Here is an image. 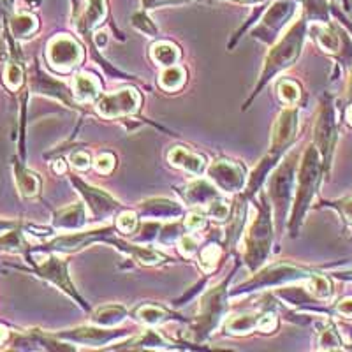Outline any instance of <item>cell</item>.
<instances>
[{
	"label": "cell",
	"instance_id": "6da1fadb",
	"mask_svg": "<svg viewBox=\"0 0 352 352\" xmlns=\"http://www.w3.org/2000/svg\"><path fill=\"white\" fill-rule=\"evenodd\" d=\"M307 18L301 16L300 20L294 21V23L291 25V28H289L287 32H285L280 39H276V43L272 44V50H270L266 58H264V65L263 71H261L259 81H257L250 99L245 102L243 109H247L248 106H250V102L256 99L257 94H261V90H263L273 78H276V74H280L282 71L291 67V65L298 60L301 48H303L305 36H307Z\"/></svg>",
	"mask_w": 352,
	"mask_h": 352
},
{
	"label": "cell",
	"instance_id": "7a4b0ae2",
	"mask_svg": "<svg viewBox=\"0 0 352 352\" xmlns=\"http://www.w3.org/2000/svg\"><path fill=\"white\" fill-rule=\"evenodd\" d=\"M322 169H324L322 157H320L316 144H310L303 152L301 162L298 166L296 190H294V201H292V213L289 217V229H291L292 236L298 234L301 220H303L308 206L312 204L317 187H319Z\"/></svg>",
	"mask_w": 352,
	"mask_h": 352
},
{
	"label": "cell",
	"instance_id": "3957f363",
	"mask_svg": "<svg viewBox=\"0 0 352 352\" xmlns=\"http://www.w3.org/2000/svg\"><path fill=\"white\" fill-rule=\"evenodd\" d=\"M256 217L245 234V254L243 263L247 264L250 272H257L272 252L273 243V220H272V204H270L266 194H259V201H256Z\"/></svg>",
	"mask_w": 352,
	"mask_h": 352
},
{
	"label": "cell",
	"instance_id": "277c9868",
	"mask_svg": "<svg viewBox=\"0 0 352 352\" xmlns=\"http://www.w3.org/2000/svg\"><path fill=\"white\" fill-rule=\"evenodd\" d=\"M298 153H291L280 160V164L275 166L268 180V196L273 204V222L278 232H284L287 224V215L292 204V196L296 190L298 176Z\"/></svg>",
	"mask_w": 352,
	"mask_h": 352
},
{
	"label": "cell",
	"instance_id": "5b68a950",
	"mask_svg": "<svg viewBox=\"0 0 352 352\" xmlns=\"http://www.w3.org/2000/svg\"><path fill=\"white\" fill-rule=\"evenodd\" d=\"M25 261L30 264V268L27 270L28 273L39 276L43 280H46L48 284L55 285L56 289H60L67 294L71 300L76 301L81 308L87 310V303H85L83 298L78 294L76 287L71 282V276H69V261L67 257H64L58 252H46V250H39V252H30L25 256Z\"/></svg>",
	"mask_w": 352,
	"mask_h": 352
},
{
	"label": "cell",
	"instance_id": "8992f818",
	"mask_svg": "<svg viewBox=\"0 0 352 352\" xmlns=\"http://www.w3.org/2000/svg\"><path fill=\"white\" fill-rule=\"evenodd\" d=\"M229 282L231 275L213 285L212 289L204 292L197 305V314L192 324V333L197 340L208 338L213 331L220 326V322L226 319V314L229 310Z\"/></svg>",
	"mask_w": 352,
	"mask_h": 352
},
{
	"label": "cell",
	"instance_id": "52a82bcc",
	"mask_svg": "<svg viewBox=\"0 0 352 352\" xmlns=\"http://www.w3.org/2000/svg\"><path fill=\"white\" fill-rule=\"evenodd\" d=\"M298 124H300V109L296 106H287V108L282 109L280 115L276 116L275 124H273L272 143H270L268 153L263 157V160L254 169L256 175L266 178L276 166V162H280L292 141L296 140Z\"/></svg>",
	"mask_w": 352,
	"mask_h": 352
},
{
	"label": "cell",
	"instance_id": "ba28073f",
	"mask_svg": "<svg viewBox=\"0 0 352 352\" xmlns=\"http://www.w3.org/2000/svg\"><path fill=\"white\" fill-rule=\"evenodd\" d=\"M312 272L294 266L291 263H276L268 268L257 272L252 278H248L245 284L238 285L236 289L229 294L238 296V294H247V292L263 291L268 287H280V285L294 284V282H305Z\"/></svg>",
	"mask_w": 352,
	"mask_h": 352
},
{
	"label": "cell",
	"instance_id": "9c48e42d",
	"mask_svg": "<svg viewBox=\"0 0 352 352\" xmlns=\"http://www.w3.org/2000/svg\"><path fill=\"white\" fill-rule=\"evenodd\" d=\"M298 8V0H276L275 4L270 6L259 23L252 30L254 39L264 44H275L287 21L294 16Z\"/></svg>",
	"mask_w": 352,
	"mask_h": 352
},
{
	"label": "cell",
	"instance_id": "30bf717a",
	"mask_svg": "<svg viewBox=\"0 0 352 352\" xmlns=\"http://www.w3.org/2000/svg\"><path fill=\"white\" fill-rule=\"evenodd\" d=\"M27 80H28V90H30L32 94L58 100V102H62V104L67 106V108L71 109H74L78 104H80V102L76 100V97H74L72 88H69L65 81L50 76L48 72L41 67L37 58L34 60L30 71H28Z\"/></svg>",
	"mask_w": 352,
	"mask_h": 352
},
{
	"label": "cell",
	"instance_id": "8fae6325",
	"mask_svg": "<svg viewBox=\"0 0 352 352\" xmlns=\"http://www.w3.org/2000/svg\"><path fill=\"white\" fill-rule=\"evenodd\" d=\"M46 60L53 71L69 72L83 64L85 52L74 37L60 34L50 39L46 46Z\"/></svg>",
	"mask_w": 352,
	"mask_h": 352
},
{
	"label": "cell",
	"instance_id": "7c38bea8",
	"mask_svg": "<svg viewBox=\"0 0 352 352\" xmlns=\"http://www.w3.org/2000/svg\"><path fill=\"white\" fill-rule=\"evenodd\" d=\"M71 184L76 187L80 196L83 197L88 213L92 215L94 220H108L118 215V212H120V203L113 199L102 188L85 184L78 176H71Z\"/></svg>",
	"mask_w": 352,
	"mask_h": 352
},
{
	"label": "cell",
	"instance_id": "4fadbf2b",
	"mask_svg": "<svg viewBox=\"0 0 352 352\" xmlns=\"http://www.w3.org/2000/svg\"><path fill=\"white\" fill-rule=\"evenodd\" d=\"M141 96L136 88H122L113 94H102L96 100V109L104 118H122L140 111Z\"/></svg>",
	"mask_w": 352,
	"mask_h": 352
},
{
	"label": "cell",
	"instance_id": "5bb4252c",
	"mask_svg": "<svg viewBox=\"0 0 352 352\" xmlns=\"http://www.w3.org/2000/svg\"><path fill=\"white\" fill-rule=\"evenodd\" d=\"M206 175L210 180L217 185L220 192L224 194H236L243 190L247 185V171L241 164L232 162V160H213L212 164L206 168Z\"/></svg>",
	"mask_w": 352,
	"mask_h": 352
},
{
	"label": "cell",
	"instance_id": "9a60e30c",
	"mask_svg": "<svg viewBox=\"0 0 352 352\" xmlns=\"http://www.w3.org/2000/svg\"><path fill=\"white\" fill-rule=\"evenodd\" d=\"M60 340H67L69 344L92 345V347H102L111 342H118L127 336L125 331H118L115 328H102V326H81V328L65 329V331L53 333Z\"/></svg>",
	"mask_w": 352,
	"mask_h": 352
},
{
	"label": "cell",
	"instance_id": "2e32d148",
	"mask_svg": "<svg viewBox=\"0 0 352 352\" xmlns=\"http://www.w3.org/2000/svg\"><path fill=\"white\" fill-rule=\"evenodd\" d=\"M316 146L322 157V166L324 169L329 166V160L333 155V146L336 140V125H335V113L329 102H322L319 116L316 122Z\"/></svg>",
	"mask_w": 352,
	"mask_h": 352
},
{
	"label": "cell",
	"instance_id": "e0dca14e",
	"mask_svg": "<svg viewBox=\"0 0 352 352\" xmlns=\"http://www.w3.org/2000/svg\"><path fill=\"white\" fill-rule=\"evenodd\" d=\"M187 206H208L213 199L220 197V190L212 180H194L180 190Z\"/></svg>",
	"mask_w": 352,
	"mask_h": 352
},
{
	"label": "cell",
	"instance_id": "ac0fdd59",
	"mask_svg": "<svg viewBox=\"0 0 352 352\" xmlns=\"http://www.w3.org/2000/svg\"><path fill=\"white\" fill-rule=\"evenodd\" d=\"M140 215L144 219L176 220L184 215V208L168 197H152L140 204Z\"/></svg>",
	"mask_w": 352,
	"mask_h": 352
},
{
	"label": "cell",
	"instance_id": "d6986e66",
	"mask_svg": "<svg viewBox=\"0 0 352 352\" xmlns=\"http://www.w3.org/2000/svg\"><path fill=\"white\" fill-rule=\"evenodd\" d=\"M87 224V204L74 203L53 213L52 226L56 231H78Z\"/></svg>",
	"mask_w": 352,
	"mask_h": 352
},
{
	"label": "cell",
	"instance_id": "ffe728a7",
	"mask_svg": "<svg viewBox=\"0 0 352 352\" xmlns=\"http://www.w3.org/2000/svg\"><path fill=\"white\" fill-rule=\"evenodd\" d=\"M12 173H14V182H16L18 192L25 199H32L41 194V178L37 173L28 169L25 166V160L14 157L12 159Z\"/></svg>",
	"mask_w": 352,
	"mask_h": 352
},
{
	"label": "cell",
	"instance_id": "44dd1931",
	"mask_svg": "<svg viewBox=\"0 0 352 352\" xmlns=\"http://www.w3.org/2000/svg\"><path fill=\"white\" fill-rule=\"evenodd\" d=\"M106 12H108L106 0H88L87 6L74 14L72 23L76 25L81 36H88L100 21L104 20Z\"/></svg>",
	"mask_w": 352,
	"mask_h": 352
},
{
	"label": "cell",
	"instance_id": "7402d4cb",
	"mask_svg": "<svg viewBox=\"0 0 352 352\" xmlns=\"http://www.w3.org/2000/svg\"><path fill=\"white\" fill-rule=\"evenodd\" d=\"M168 160L173 168L184 169V171L196 176L203 175V173L206 171V168H208L203 155L190 152V150L185 148V146H175V148L168 153Z\"/></svg>",
	"mask_w": 352,
	"mask_h": 352
},
{
	"label": "cell",
	"instance_id": "603a6c76",
	"mask_svg": "<svg viewBox=\"0 0 352 352\" xmlns=\"http://www.w3.org/2000/svg\"><path fill=\"white\" fill-rule=\"evenodd\" d=\"M8 30L12 39H28L39 30V20L32 12H14L8 18Z\"/></svg>",
	"mask_w": 352,
	"mask_h": 352
},
{
	"label": "cell",
	"instance_id": "cb8c5ba5",
	"mask_svg": "<svg viewBox=\"0 0 352 352\" xmlns=\"http://www.w3.org/2000/svg\"><path fill=\"white\" fill-rule=\"evenodd\" d=\"M72 92L78 102H92L100 96V83L94 74L80 72L72 81Z\"/></svg>",
	"mask_w": 352,
	"mask_h": 352
},
{
	"label": "cell",
	"instance_id": "d4e9b609",
	"mask_svg": "<svg viewBox=\"0 0 352 352\" xmlns=\"http://www.w3.org/2000/svg\"><path fill=\"white\" fill-rule=\"evenodd\" d=\"M259 319H261V314L257 312H247V314H240V316L228 317L224 329L228 335H232V336L250 335V333L256 331V329L259 328Z\"/></svg>",
	"mask_w": 352,
	"mask_h": 352
},
{
	"label": "cell",
	"instance_id": "484cf974",
	"mask_svg": "<svg viewBox=\"0 0 352 352\" xmlns=\"http://www.w3.org/2000/svg\"><path fill=\"white\" fill-rule=\"evenodd\" d=\"M312 34L316 37V43L320 50L328 53H338L342 48L340 30H336L329 23H316L312 27Z\"/></svg>",
	"mask_w": 352,
	"mask_h": 352
},
{
	"label": "cell",
	"instance_id": "4316f807",
	"mask_svg": "<svg viewBox=\"0 0 352 352\" xmlns=\"http://www.w3.org/2000/svg\"><path fill=\"white\" fill-rule=\"evenodd\" d=\"M127 319V308L122 305H106L100 307L92 317V322L102 328H116Z\"/></svg>",
	"mask_w": 352,
	"mask_h": 352
},
{
	"label": "cell",
	"instance_id": "83f0119b",
	"mask_svg": "<svg viewBox=\"0 0 352 352\" xmlns=\"http://www.w3.org/2000/svg\"><path fill=\"white\" fill-rule=\"evenodd\" d=\"M150 56L152 60L155 62L160 67H169V65H176L180 62V50L178 46H175L173 43H168V41H159L150 48Z\"/></svg>",
	"mask_w": 352,
	"mask_h": 352
},
{
	"label": "cell",
	"instance_id": "f1b7e54d",
	"mask_svg": "<svg viewBox=\"0 0 352 352\" xmlns=\"http://www.w3.org/2000/svg\"><path fill=\"white\" fill-rule=\"evenodd\" d=\"M185 80H187V72H185L184 67L176 64L164 67V71L160 72L159 85L166 92H176V90H180L184 87Z\"/></svg>",
	"mask_w": 352,
	"mask_h": 352
},
{
	"label": "cell",
	"instance_id": "f546056e",
	"mask_svg": "<svg viewBox=\"0 0 352 352\" xmlns=\"http://www.w3.org/2000/svg\"><path fill=\"white\" fill-rule=\"evenodd\" d=\"M138 319L148 326H159L171 319H178V317L175 314L168 312L166 308L157 307V305H144V307L138 310Z\"/></svg>",
	"mask_w": 352,
	"mask_h": 352
},
{
	"label": "cell",
	"instance_id": "4dcf8cb0",
	"mask_svg": "<svg viewBox=\"0 0 352 352\" xmlns=\"http://www.w3.org/2000/svg\"><path fill=\"white\" fill-rule=\"evenodd\" d=\"M305 284H307L308 291L312 292V296L317 298V300H328V298H331L333 294L331 282H329L326 276L312 273V275L308 276L307 280H305Z\"/></svg>",
	"mask_w": 352,
	"mask_h": 352
},
{
	"label": "cell",
	"instance_id": "1f68e13d",
	"mask_svg": "<svg viewBox=\"0 0 352 352\" xmlns=\"http://www.w3.org/2000/svg\"><path fill=\"white\" fill-rule=\"evenodd\" d=\"M220 256H222V248L217 243H208L206 247L199 248V266L206 275L215 270L217 263L220 261Z\"/></svg>",
	"mask_w": 352,
	"mask_h": 352
},
{
	"label": "cell",
	"instance_id": "d6a6232c",
	"mask_svg": "<svg viewBox=\"0 0 352 352\" xmlns=\"http://www.w3.org/2000/svg\"><path fill=\"white\" fill-rule=\"evenodd\" d=\"M276 92H278V97L284 104L287 106H296L300 102V85L296 81L292 80H282L278 83V88H276Z\"/></svg>",
	"mask_w": 352,
	"mask_h": 352
},
{
	"label": "cell",
	"instance_id": "836d02e7",
	"mask_svg": "<svg viewBox=\"0 0 352 352\" xmlns=\"http://www.w3.org/2000/svg\"><path fill=\"white\" fill-rule=\"evenodd\" d=\"M184 228H182V224L175 222V220H173V222H168V224H164V226H160L157 241L162 245L175 243V241H178L182 236H184Z\"/></svg>",
	"mask_w": 352,
	"mask_h": 352
},
{
	"label": "cell",
	"instance_id": "e575fe53",
	"mask_svg": "<svg viewBox=\"0 0 352 352\" xmlns=\"http://www.w3.org/2000/svg\"><path fill=\"white\" fill-rule=\"evenodd\" d=\"M115 226L122 234H136L140 220H138V215L134 212H122L116 215Z\"/></svg>",
	"mask_w": 352,
	"mask_h": 352
},
{
	"label": "cell",
	"instance_id": "d590c367",
	"mask_svg": "<svg viewBox=\"0 0 352 352\" xmlns=\"http://www.w3.org/2000/svg\"><path fill=\"white\" fill-rule=\"evenodd\" d=\"M317 345H319L320 351H336V349H342V342L336 335V331L333 328H322L317 336Z\"/></svg>",
	"mask_w": 352,
	"mask_h": 352
},
{
	"label": "cell",
	"instance_id": "8d00e7d4",
	"mask_svg": "<svg viewBox=\"0 0 352 352\" xmlns=\"http://www.w3.org/2000/svg\"><path fill=\"white\" fill-rule=\"evenodd\" d=\"M210 217L217 222H224V220L229 219L231 215V204L224 199V197H217L212 203L208 204V210H206Z\"/></svg>",
	"mask_w": 352,
	"mask_h": 352
},
{
	"label": "cell",
	"instance_id": "74e56055",
	"mask_svg": "<svg viewBox=\"0 0 352 352\" xmlns=\"http://www.w3.org/2000/svg\"><path fill=\"white\" fill-rule=\"evenodd\" d=\"M134 27L140 30V32H143L144 36L148 37H157L159 36V28L155 27V23H153L152 20L148 18V14H146V11H140L136 12L134 16H132V21H131Z\"/></svg>",
	"mask_w": 352,
	"mask_h": 352
},
{
	"label": "cell",
	"instance_id": "f35d334b",
	"mask_svg": "<svg viewBox=\"0 0 352 352\" xmlns=\"http://www.w3.org/2000/svg\"><path fill=\"white\" fill-rule=\"evenodd\" d=\"M199 241L192 234H184V236L178 240V250L184 257H192L199 252Z\"/></svg>",
	"mask_w": 352,
	"mask_h": 352
},
{
	"label": "cell",
	"instance_id": "ab89813d",
	"mask_svg": "<svg viewBox=\"0 0 352 352\" xmlns=\"http://www.w3.org/2000/svg\"><path fill=\"white\" fill-rule=\"evenodd\" d=\"M206 224V215L203 212H190L187 217H185V231H199L201 228H204Z\"/></svg>",
	"mask_w": 352,
	"mask_h": 352
},
{
	"label": "cell",
	"instance_id": "60d3db41",
	"mask_svg": "<svg viewBox=\"0 0 352 352\" xmlns=\"http://www.w3.org/2000/svg\"><path fill=\"white\" fill-rule=\"evenodd\" d=\"M115 157L111 153H100L99 157L94 162V168H96L97 173H102V175H109L115 168Z\"/></svg>",
	"mask_w": 352,
	"mask_h": 352
},
{
	"label": "cell",
	"instance_id": "b9f144b4",
	"mask_svg": "<svg viewBox=\"0 0 352 352\" xmlns=\"http://www.w3.org/2000/svg\"><path fill=\"white\" fill-rule=\"evenodd\" d=\"M71 164L72 168L78 169V171H87L92 166V159L87 152H81V150H76V152L71 153Z\"/></svg>",
	"mask_w": 352,
	"mask_h": 352
},
{
	"label": "cell",
	"instance_id": "7bdbcfd3",
	"mask_svg": "<svg viewBox=\"0 0 352 352\" xmlns=\"http://www.w3.org/2000/svg\"><path fill=\"white\" fill-rule=\"evenodd\" d=\"M278 328V319L273 312H266V314H261V319H259V331L263 333H272Z\"/></svg>",
	"mask_w": 352,
	"mask_h": 352
},
{
	"label": "cell",
	"instance_id": "ee69618b",
	"mask_svg": "<svg viewBox=\"0 0 352 352\" xmlns=\"http://www.w3.org/2000/svg\"><path fill=\"white\" fill-rule=\"evenodd\" d=\"M192 0H141V6H143V11H150V9L155 8H164V6H182L188 4Z\"/></svg>",
	"mask_w": 352,
	"mask_h": 352
},
{
	"label": "cell",
	"instance_id": "f6af8a7d",
	"mask_svg": "<svg viewBox=\"0 0 352 352\" xmlns=\"http://www.w3.org/2000/svg\"><path fill=\"white\" fill-rule=\"evenodd\" d=\"M335 206L340 210V213L349 220V222H352V197L351 199H345V201H340V203H336Z\"/></svg>",
	"mask_w": 352,
	"mask_h": 352
},
{
	"label": "cell",
	"instance_id": "bcb514c9",
	"mask_svg": "<svg viewBox=\"0 0 352 352\" xmlns=\"http://www.w3.org/2000/svg\"><path fill=\"white\" fill-rule=\"evenodd\" d=\"M336 312L345 317H352V298H345L336 305Z\"/></svg>",
	"mask_w": 352,
	"mask_h": 352
},
{
	"label": "cell",
	"instance_id": "7dc6e473",
	"mask_svg": "<svg viewBox=\"0 0 352 352\" xmlns=\"http://www.w3.org/2000/svg\"><path fill=\"white\" fill-rule=\"evenodd\" d=\"M20 224H21V220H9V219H2V217H0V236H2V234H6L8 231H11V229L18 228Z\"/></svg>",
	"mask_w": 352,
	"mask_h": 352
},
{
	"label": "cell",
	"instance_id": "c3c4849f",
	"mask_svg": "<svg viewBox=\"0 0 352 352\" xmlns=\"http://www.w3.org/2000/svg\"><path fill=\"white\" fill-rule=\"evenodd\" d=\"M8 12H6V6L4 2H0V39H2V36L6 34V30H8Z\"/></svg>",
	"mask_w": 352,
	"mask_h": 352
},
{
	"label": "cell",
	"instance_id": "681fc988",
	"mask_svg": "<svg viewBox=\"0 0 352 352\" xmlns=\"http://www.w3.org/2000/svg\"><path fill=\"white\" fill-rule=\"evenodd\" d=\"M52 169L55 175H64L67 171V164L64 162V159H55L52 162Z\"/></svg>",
	"mask_w": 352,
	"mask_h": 352
},
{
	"label": "cell",
	"instance_id": "f907efd6",
	"mask_svg": "<svg viewBox=\"0 0 352 352\" xmlns=\"http://www.w3.org/2000/svg\"><path fill=\"white\" fill-rule=\"evenodd\" d=\"M12 336V331L8 328V326L0 324V345H6L9 344V340H11Z\"/></svg>",
	"mask_w": 352,
	"mask_h": 352
},
{
	"label": "cell",
	"instance_id": "816d5d0a",
	"mask_svg": "<svg viewBox=\"0 0 352 352\" xmlns=\"http://www.w3.org/2000/svg\"><path fill=\"white\" fill-rule=\"evenodd\" d=\"M94 41H96L97 48H102V46H106V43H108V36H106L104 32H99L94 36Z\"/></svg>",
	"mask_w": 352,
	"mask_h": 352
},
{
	"label": "cell",
	"instance_id": "f5cc1de1",
	"mask_svg": "<svg viewBox=\"0 0 352 352\" xmlns=\"http://www.w3.org/2000/svg\"><path fill=\"white\" fill-rule=\"evenodd\" d=\"M345 118H347V122H349V124L352 125V106H349L347 113H345Z\"/></svg>",
	"mask_w": 352,
	"mask_h": 352
},
{
	"label": "cell",
	"instance_id": "db71d44e",
	"mask_svg": "<svg viewBox=\"0 0 352 352\" xmlns=\"http://www.w3.org/2000/svg\"><path fill=\"white\" fill-rule=\"evenodd\" d=\"M347 96L349 97H352V76H351V80H349V88H347Z\"/></svg>",
	"mask_w": 352,
	"mask_h": 352
},
{
	"label": "cell",
	"instance_id": "11a10c76",
	"mask_svg": "<svg viewBox=\"0 0 352 352\" xmlns=\"http://www.w3.org/2000/svg\"><path fill=\"white\" fill-rule=\"evenodd\" d=\"M2 2H4V6L6 8H12V2H14V0H2Z\"/></svg>",
	"mask_w": 352,
	"mask_h": 352
},
{
	"label": "cell",
	"instance_id": "9f6ffc18",
	"mask_svg": "<svg viewBox=\"0 0 352 352\" xmlns=\"http://www.w3.org/2000/svg\"><path fill=\"white\" fill-rule=\"evenodd\" d=\"M240 2H252V4H259V2H264V0H240Z\"/></svg>",
	"mask_w": 352,
	"mask_h": 352
},
{
	"label": "cell",
	"instance_id": "6f0895ef",
	"mask_svg": "<svg viewBox=\"0 0 352 352\" xmlns=\"http://www.w3.org/2000/svg\"><path fill=\"white\" fill-rule=\"evenodd\" d=\"M0 2H2V0H0Z\"/></svg>",
	"mask_w": 352,
	"mask_h": 352
}]
</instances>
